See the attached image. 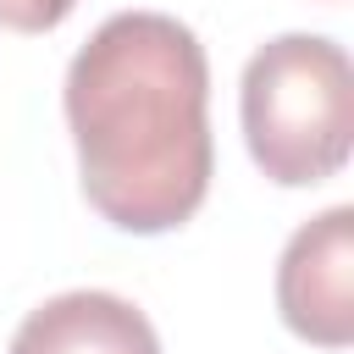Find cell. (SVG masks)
Here are the masks:
<instances>
[{
	"label": "cell",
	"instance_id": "5",
	"mask_svg": "<svg viewBox=\"0 0 354 354\" xmlns=\"http://www.w3.org/2000/svg\"><path fill=\"white\" fill-rule=\"evenodd\" d=\"M72 11H77V0H0V28H11V33H55Z\"/></svg>",
	"mask_w": 354,
	"mask_h": 354
},
{
	"label": "cell",
	"instance_id": "2",
	"mask_svg": "<svg viewBox=\"0 0 354 354\" xmlns=\"http://www.w3.org/2000/svg\"><path fill=\"white\" fill-rule=\"evenodd\" d=\"M249 160L277 188H315L343 171L354 144V66L326 33L266 39L238 83Z\"/></svg>",
	"mask_w": 354,
	"mask_h": 354
},
{
	"label": "cell",
	"instance_id": "4",
	"mask_svg": "<svg viewBox=\"0 0 354 354\" xmlns=\"http://www.w3.org/2000/svg\"><path fill=\"white\" fill-rule=\"evenodd\" d=\"M6 354H160V337L133 299L72 288L28 310Z\"/></svg>",
	"mask_w": 354,
	"mask_h": 354
},
{
	"label": "cell",
	"instance_id": "3",
	"mask_svg": "<svg viewBox=\"0 0 354 354\" xmlns=\"http://www.w3.org/2000/svg\"><path fill=\"white\" fill-rule=\"evenodd\" d=\"M282 326L315 348L354 343V205H332L304 221L277 260Z\"/></svg>",
	"mask_w": 354,
	"mask_h": 354
},
{
	"label": "cell",
	"instance_id": "1",
	"mask_svg": "<svg viewBox=\"0 0 354 354\" xmlns=\"http://www.w3.org/2000/svg\"><path fill=\"white\" fill-rule=\"evenodd\" d=\"M83 199L133 238L177 232L210 194V61L188 22L116 11L61 83Z\"/></svg>",
	"mask_w": 354,
	"mask_h": 354
}]
</instances>
